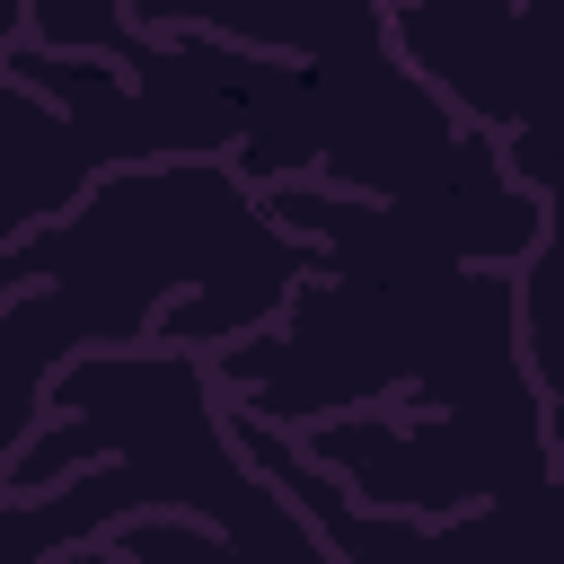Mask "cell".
<instances>
[{
    "instance_id": "cell-1",
    "label": "cell",
    "mask_w": 564,
    "mask_h": 564,
    "mask_svg": "<svg viewBox=\"0 0 564 564\" xmlns=\"http://www.w3.org/2000/svg\"><path fill=\"white\" fill-rule=\"evenodd\" d=\"M317 476L344 485L352 511L379 520H467L555 485V414L538 405H476V414H352L300 441Z\"/></svg>"
},
{
    "instance_id": "cell-2",
    "label": "cell",
    "mask_w": 564,
    "mask_h": 564,
    "mask_svg": "<svg viewBox=\"0 0 564 564\" xmlns=\"http://www.w3.org/2000/svg\"><path fill=\"white\" fill-rule=\"evenodd\" d=\"M379 35L397 44V70L467 132L485 123H511L520 132V106H529V26L511 9H467V18H441V9H388Z\"/></svg>"
},
{
    "instance_id": "cell-3",
    "label": "cell",
    "mask_w": 564,
    "mask_h": 564,
    "mask_svg": "<svg viewBox=\"0 0 564 564\" xmlns=\"http://www.w3.org/2000/svg\"><path fill=\"white\" fill-rule=\"evenodd\" d=\"M53 564H335V555L308 538L300 511L273 520V529H256V538H220V529H203V520H185V511H159V520H141V529H123L115 546H70V555H53Z\"/></svg>"
},
{
    "instance_id": "cell-4",
    "label": "cell",
    "mask_w": 564,
    "mask_h": 564,
    "mask_svg": "<svg viewBox=\"0 0 564 564\" xmlns=\"http://www.w3.org/2000/svg\"><path fill=\"white\" fill-rule=\"evenodd\" d=\"M18 26H26V18H18V9H0V53H9V35H18Z\"/></svg>"
},
{
    "instance_id": "cell-5",
    "label": "cell",
    "mask_w": 564,
    "mask_h": 564,
    "mask_svg": "<svg viewBox=\"0 0 564 564\" xmlns=\"http://www.w3.org/2000/svg\"><path fill=\"white\" fill-rule=\"evenodd\" d=\"M0 300H18V273H9V256H0Z\"/></svg>"
}]
</instances>
